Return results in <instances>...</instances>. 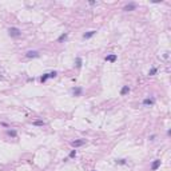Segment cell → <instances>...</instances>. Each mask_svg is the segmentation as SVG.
<instances>
[{
	"instance_id": "cell-17",
	"label": "cell",
	"mask_w": 171,
	"mask_h": 171,
	"mask_svg": "<svg viewBox=\"0 0 171 171\" xmlns=\"http://www.w3.org/2000/svg\"><path fill=\"white\" fill-rule=\"evenodd\" d=\"M116 163L118 164H126L127 162H126V159H119V160H116Z\"/></svg>"
},
{
	"instance_id": "cell-18",
	"label": "cell",
	"mask_w": 171,
	"mask_h": 171,
	"mask_svg": "<svg viewBox=\"0 0 171 171\" xmlns=\"http://www.w3.org/2000/svg\"><path fill=\"white\" fill-rule=\"evenodd\" d=\"M75 156H76V150H72L70 152V158H75Z\"/></svg>"
},
{
	"instance_id": "cell-10",
	"label": "cell",
	"mask_w": 171,
	"mask_h": 171,
	"mask_svg": "<svg viewBox=\"0 0 171 171\" xmlns=\"http://www.w3.org/2000/svg\"><path fill=\"white\" fill-rule=\"evenodd\" d=\"M95 33H96V31H95V30L88 31V32H86L84 35H83V38H84V39H90V38H92V36L95 35Z\"/></svg>"
},
{
	"instance_id": "cell-8",
	"label": "cell",
	"mask_w": 171,
	"mask_h": 171,
	"mask_svg": "<svg viewBox=\"0 0 171 171\" xmlns=\"http://www.w3.org/2000/svg\"><path fill=\"white\" fill-rule=\"evenodd\" d=\"M115 60H116V55H115V53H111V55H107V56H106V62L114 63Z\"/></svg>"
},
{
	"instance_id": "cell-14",
	"label": "cell",
	"mask_w": 171,
	"mask_h": 171,
	"mask_svg": "<svg viewBox=\"0 0 171 171\" xmlns=\"http://www.w3.org/2000/svg\"><path fill=\"white\" fill-rule=\"evenodd\" d=\"M7 134L10 136H12V138H16V135H18V132L15 130H7Z\"/></svg>"
},
{
	"instance_id": "cell-1",
	"label": "cell",
	"mask_w": 171,
	"mask_h": 171,
	"mask_svg": "<svg viewBox=\"0 0 171 171\" xmlns=\"http://www.w3.org/2000/svg\"><path fill=\"white\" fill-rule=\"evenodd\" d=\"M8 33H10L11 38H19L21 35V31L16 27H10L8 28Z\"/></svg>"
},
{
	"instance_id": "cell-12",
	"label": "cell",
	"mask_w": 171,
	"mask_h": 171,
	"mask_svg": "<svg viewBox=\"0 0 171 171\" xmlns=\"http://www.w3.org/2000/svg\"><path fill=\"white\" fill-rule=\"evenodd\" d=\"M128 92H130V87H128V86H124V87H123V88H122V90H120V95H122V96L127 95Z\"/></svg>"
},
{
	"instance_id": "cell-4",
	"label": "cell",
	"mask_w": 171,
	"mask_h": 171,
	"mask_svg": "<svg viewBox=\"0 0 171 171\" xmlns=\"http://www.w3.org/2000/svg\"><path fill=\"white\" fill-rule=\"evenodd\" d=\"M25 56H27L28 59H33V58H39L40 53H39L38 51H28V52L25 53Z\"/></svg>"
},
{
	"instance_id": "cell-5",
	"label": "cell",
	"mask_w": 171,
	"mask_h": 171,
	"mask_svg": "<svg viewBox=\"0 0 171 171\" xmlns=\"http://www.w3.org/2000/svg\"><path fill=\"white\" fill-rule=\"evenodd\" d=\"M159 167H160V159H155L151 164V171H156Z\"/></svg>"
},
{
	"instance_id": "cell-13",
	"label": "cell",
	"mask_w": 171,
	"mask_h": 171,
	"mask_svg": "<svg viewBox=\"0 0 171 171\" xmlns=\"http://www.w3.org/2000/svg\"><path fill=\"white\" fill-rule=\"evenodd\" d=\"M82 64H83V60H82V58H76V62H75L76 68H80Z\"/></svg>"
},
{
	"instance_id": "cell-6",
	"label": "cell",
	"mask_w": 171,
	"mask_h": 171,
	"mask_svg": "<svg viewBox=\"0 0 171 171\" xmlns=\"http://www.w3.org/2000/svg\"><path fill=\"white\" fill-rule=\"evenodd\" d=\"M82 92H83V88H82V87H74L72 88V94L75 96H80Z\"/></svg>"
},
{
	"instance_id": "cell-7",
	"label": "cell",
	"mask_w": 171,
	"mask_h": 171,
	"mask_svg": "<svg viewBox=\"0 0 171 171\" xmlns=\"http://www.w3.org/2000/svg\"><path fill=\"white\" fill-rule=\"evenodd\" d=\"M136 8V4L135 3H130V4H127L126 7L123 8V11H134Z\"/></svg>"
},
{
	"instance_id": "cell-15",
	"label": "cell",
	"mask_w": 171,
	"mask_h": 171,
	"mask_svg": "<svg viewBox=\"0 0 171 171\" xmlns=\"http://www.w3.org/2000/svg\"><path fill=\"white\" fill-rule=\"evenodd\" d=\"M156 71H158V70H156L155 67H152V68H151V70L149 71V76H154V75L156 74Z\"/></svg>"
},
{
	"instance_id": "cell-2",
	"label": "cell",
	"mask_w": 171,
	"mask_h": 171,
	"mask_svg": "<svg viewBox=\"0 0 171 171\" xmlns=\"http://www.w3.org/2000/svg\"><path fill=\"white\" fill-rule=\"evenodd\" d=\"M56 75H58V74H56V71H52V72H50V74H44V75L40 78V82H42V83H44V82H47L48 78H55Z\"/></svg>"
},
{
	"instance_id": "cell-11",
	"label": "cell",
	"mask_w": 171,
	"mask_h": 171,
	"mask_svg": "<svg viewBox=\"0 0 171 171\" xmlns=\"http://www.w3.org/2000/svg\"><path fill=\"white\" fill-rule=\"evenodd\" d=\"M154 103H155V100H154V99H150V98H147V99L143 100V106H152Z\"/></svg>"
},
{
	"instance_id": "cell-3",
	"label": "cell",
	"mask_w": 171,
	"mask_h": 171,
	"mask_svg": "<svg viewBox=\"0 0 171 171\" xmlns=\"http://www.w3.org/2000/svg\"><path fill=\"white\" fill-rule=\"evenodd\" d=\"M86 143V140L84 139H76V140H74V142H71V146L72 147H80V146H83V144Z\"/></svg>"
},
{
	"instance_id": "cell-16",
	"label": "cell",
	"mask_w": 171,
	"mask_h": 171,
	"mask_svg": "<svg viewBox=\"0 0 171 171\" xmlns=\"http://www.w3.org/2000/svg\"><path fill=\"white\" fill-rule=\"evenodd\" d=\"M44 122H43V120H35V122H33V126H44Z\"/></svg>"
},
{
	"instance_id": "cell-9",
	"label": "cell",
	"mask_w": 171,
	"mask_h": 171,
	"mask_svg": "<svg viewBox=\"0 0 171 171\" xmlns=\"http://www.w3.org/2000/svg\"><path fill=\"white\" fill-rule=\"evenodd\" d=\"M67 38H68V33H67V32L62 33V35L58 38V43H63V42H65V40H67Z\"/></svg>"
}]
</instances>
